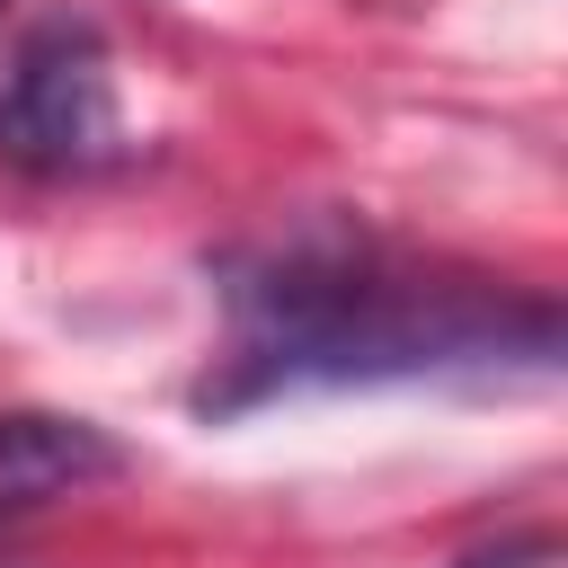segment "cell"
Here are the masks:
<instances>
[{
    "mask_svg": "<svg viewBox=\"0 0 568 568\" xmlns=\"http://www.w3.org/2000/svg\"><path fill=\"white\" fill-rule=\"evenodd\" d=\"M541 559H550V541L524 532V541H488V550H470V559H453V568H541Z\"/></svg>",
    "mask_w": 568,
    "mask_h": 568,
    "instance_id": "3957f363",
    "label": "cell"
},
{
    "mask_svg": "<svg viewBox=\"0 0 568 568\" xmlns=\"http://www.w3.org/2000/svg\"><path fill=\"white\" fill-rule=\"evenodd\" d=\"M115 470H124V444L106 426L62 417V408H0V497L9 506L62 497V488H89Z\"/></svg>",
    "mask_w": 568,
    "mask_h": 568,
    "instance_id": "7a4b0ae2",
    "label": "cell"
},
{
    "mask_svg": "<svg viewBox=\"0 0 568 568\" xmlns=\"http://www.w3.org/2000/svg\"><path fill=\"white\" fill-rule=\"evenodd\" d=\"M0 9H9V0H0Z\"/></svg>",
    "mask_w": 568,
    "mask_h": 568,
    "instance_id": "277c9868",
    "label": "cell"
},
{
    "mask_svg": "<svg viewBox=\"0 0 568 568\" xmlns=\"http://www.w3.org/2000/svg\"><path fill=\"white\" fill-rule=\"evenodd\" d=\"M0 568H9V559H0Z\"/></svg>",
    "mask_w": 568,
    "mask_h": 568,
    "instance_id": "5b68a950",
    "label": "cell"
},
{
    "mask_svg": "<svg viewBox=\"0 0 568 568\" xmlns=\"http://www.w3.org/2000/svg\"><path fill=\"white\" fill-rule=\"evenodd\" d=\"M115 151V80L89 27H36L0 89V160L71 178Z\"/></svg>",
    "mask_w": 568,
    "mask_h": 568,
    "instance_id": "6da1fadb",
    "label": "cell"
}]
</instances>
